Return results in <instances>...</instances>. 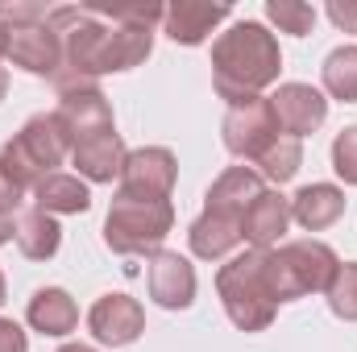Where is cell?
<instances>
[{
  "instance_id": "cell-1",
  "label": "cell",
  "mask_w": 357,
  "mask_h": 352,
  "mask_svg": "<svg viewBox=\"0 0 357 352\" xmlns=\"http://www.w3.org/2000/svg\"><path fill=\"white\" fill-rule=\"evenodd\" d=\"M282 71V54L274 33L258 21H237L229 33L216 38L212 46V75H216V91L229 104H241L250 95L270 88Z\"/></svg>"
},
{
  "instance_id": "cell-2",
  "label": "cell",
  "mask_w": 357,
  "mask_h": 352,
  "mask_svg": "<svg viewBox=\"0 0 357 352\" xmlns=\"http://www.w3.org/2000/svg\"><path fill=\"white\" fill-rule=\"evenodd\" d=\"M262 191L266 186H262V178L254 175V170H245V166L225 170V175L212 182V191H208L204 216L187 232L191 253L204 257V262H216V257L233 253L241 245V220H245V211L254 207V199Z\"/></svg>"
},
{
  "instance_id": "cell-3",
  "label": "cell",
  "mask_w": 357,
  "mask_h": 352,
  "mask_svg": "<svg viewBox=\"0 0 357 352\" xmlns=\"http://www.w3.org/2000/svg\"><path fill=\"white\" fill-rule=\"evenodd\" d=\"M337 253L320 241H291L282 249H262V273L274 303H291L316 290H328L337 278Z\"/></svg>"
},
{
  "instance_id": "cell-4",
  "label": "cell",
  "mask_w": 357,
  "mask_h": 352,
  "mask_svg": "<svg viewBox=\"0 0 357 352\" xmlns=\"http://www.w3.org/2000/svg\"><path fill=\"white\" fill-rule=\"evenodd\" d=\"M71 154V133L67 125L50 112V116H33L0 154V170L13 178L21 191L38 186L46 175H54V166Z\"/></svg>"
},
{
  "instance_id": "cell-5",
  "label": "cell",
  "mask_w": 357,
  "mask_h": 352,
  "mask_svg": "<svg viewBox=\"0 0 357 352\" xmlns=\"http://www.w3.org/2000/svg\"><path fill=\"white\" fill-rule=\"evenodd\" d=\"M175 228V207L171 199H129L116 195L104 220V245L112 253L125 257H142V253H158V245L167 241V232Z\"/></svg>"
},
{
  "instance_id": "cell-6",
  "label": "cell",
  "mask_w": 357,
  "mask_h": 352,
  "mask_svg": "<svg viewBox=\"0 0 357 352\" xmlns=\"http://www.w3.org/2000/svg\"><path fill=\"white\" fill-rule=\"evenodd\" d=\"M216 290H220V303L229 311V319L241 328V332H262L270 328L278 303L266 286V273H262V249L254 253H241L229 265H220L216 273Z\"/></svg>"
},
{
  "instance_id": "cell-7",
  "label": "cell",
  "mask_w": 357,
  "mask_h": 352,
  "mask_svg": "<svg viewBox=\"0 0 357 352\" xmlns=\"http://www.w3.org/2000/svg\"><path fill=\"white\" fill-rule=\"evenodd\" d=\"M278 137L282 133H278V120H274L270 99L250 95L241 104H229V116H225V145H229V154L258 162Z\"/></svg>"
},
{
  "instance_id": "cell-8",
  "label": "cell",
  "mask_w": 357,
  "mask_h": 352,
  "mask_svg": "<svg viewBox=\"0 0 357 352\" xmlns=\"http://www.w3.org/2000/svg\"><path fill=\"white\" fill-rule=\"evenodd\" d=\"M175 154L171 150H133L125 154V166H121V195L129 199H171L175 191Z\"/></svg>"
},
{
  "instance_id": "cell-9",
  "label": "cell",
  "mask_w": 357,
  "mask_h": 352,
  "mask_svg": "<svg viewBox=\"0 0 357 352\" xmlns=\"http://www.w3.org/2000/svg\"><path fill=\"white\" fill-rule=\"evenodd\" d=\"M270 108H274L278 129L287 137H295V141L307 137V133H316L324 125V116H328V99L316 88H307V83H282L270 95Z\"/></svg>"
},
{
  "instance_id": "cell-10",
  "label": "cell",
  "mask_w": 357,
  "mask_h": 352,
  "mask_svg": "<svg viewBox=\"0 0 357 352\" xmlns=\"http://www.w3.org/2000/svg\"><path fill=\"white\" fill-rule=\"evenodd\" d=\"M88 328L100 344L121 349V344H133V340L142 336L146 311H142V303L129 298V294H104V298H96V307L88 311Z\"/></svg>"
},
{
  "instance_id": "cell-11",
  "label": "cell",
  "mask_w": 357,
  "mask_h": 352,
  "mask_svg": "<svg viewBox=\"0 0 357 352\" xmlns=\"http://www.w3.org/2000/svg\"><path fill=\"white\" fill-rule=\"evenodd\" d=\"M4 58H13L21 71L29 75H50L59 79L63 71V42L59 33L42 21V25H25V29H8V50Z\"/></svg>"
},
{
  "instance_id": "cell-12",
  "label": "cell",
  "mask_w": 357,
  "mask_h": 352,
  "mask_svg": "<svg viewBox=\"0 0 357 352\" xmlns=\"http://www.w3.org/2000/svg\"><path fill=\"white\" fill-rule=\"evenodd\" d=\"M67 133H71V145L88 133H100V129H112V108L104 99V91L96 83H75V88L59 91V112H54Z\"/></svg>"
},
{
  "instance_id": "cell-13",
  "label": "cell",
  "mask_w": 357,
  "mask_h": 352,
  "mask_svg": "<svg viewBox=\"0 0 357 352\" xmlns=\"http://www.w3.org/2000/svg\"><path fill=\"white\" fill-rule=\"evenodd\" d=\"M150 298L167 311H183L195 298V269L178 253H154L150 257Z\"/></svg>"
},
{
  "instance_id": "cell-14",
  "label": "cell",
  "mask_w": 357,
  "mask_h": 352,
  "mask_svg": "<svg viewBox=\"0 0 357 352\" xmlns=\"http://www.w3.org/2000/svg\"><path fill=\"white\" fill-rule=\"evenodd\" d=\"M71 162L91 182H112V178L121 175V166H125V145H121L116 129H100V133L79 137L71 145Z\"/></svg>"
},
{
  "instance_id": "cell-15",
  "label": "cell",
  "mask_w": 357,
  "mask_h": 352,
  "mask_svg": "<svg viewBox=\"0 0 357 352\" xmlns=\"http://www.w3.org/2000/svg\"><path fill=\"white\" fill-rule=\"evenodd\" d=\"M287 224H291V199H282L278 191H262L241 220V241H250L254 249H270L278 245Z\"/></svg>"
},
{
  "instance_id": "cell-16",
  "label": "cell",
  "mask_w": 357,
  "mask_h": 352,
  "mask_svg": "<svg viewBox=\"0 0 357 352\" xmlns=\"http://www.w3.org/2000/svg\"><path fill=\"white\" fill-rule=\"evenodd\" d=\"M167 33L183 46H199L220 21H229V4H204V0H175L167 8Z\"/></svg>"
},
{
  "instance_id": "cell-17",
  "label": "cell",
  "mask_w": 357,
  "mask_h": 352,
  "mask_svg": "<svg viewBox=\"0 0 357 352\" xmlns=\"http://www.w3.org/2000/svg\"><path fill=\"white\" fill-rule=\"evenodd\" d=\"M291 216H295L307 232H324V228H333V224L345 216V195H341L337 186H328V182H312V186H303V191L291 199Z\"/></svg>"
},
{
  "instance_id": "cell-18",
  "label": "cell",
  "mask_w": 357,
  "mask_h": 352,
  "mask_svg": "<svg viewBox=\"0 0 357 352\" xmlns=\"http://www.w3.org/2000/svg\"><path fill=\"white\" fill-rule=\"evenodd\" d=\"M29 323L42 332V336H67V332H75V323H79V307L71 303V294L67 290H59V286H42L33 298H29Z\"/></svg>"
},
{
  "instance_id": "cell-19",
  "label": "cell",
  "mask_w": 357,
  "mask_h": 352,
  "mask_svg": "<svg viewBox=\"0 0 357 352\" xmlns=\"http://www.w3.org/2000/svg\"><path fill=\"white\" fill-rule=\"evenodd\" d=\"M13 237H17V249H21L29 262H46V257H54V253H59L63 228L54 224V216H50V211L33 207V211H21V216H17Z\"/></svg>"
},
{
  "instance_id": "cell-20",
  "label": "cell",
  "mask_w": 357,
  "mask_h": 352,
  "mask_svg": "<svg viewBox=\"0 0 357 352\" xmlns=\"http://www.w3.org/2000/svg\"><path fill=\"white\" fill-rule=\"evenodd\" d=\"M33 199L42 211H88L91 195L75 175H46L33 186Z\"/></svg>"
},
{
  "instance_id": "cell-21",
  "label": "cell",
  "mask_w": 357,
  "mask_h": 352,
  "mask_svg": "<svg viewBox=\"0 0 357 352\" xmlns=\"http://www.w3.org/2000/svg\"><path fill=\"white\" fill-rule=\"evenodd\" d=\"M324 88L345 104H357V46H337L324 58Z\"/></svg>"
},
{
  "instance_id": "cell-22",
  "label": "cell",
  "mask_w": 357,
  "mask_h": 352,
  "mask_svg": "<svg viewBox=\"0 0 357 352\" xmlns=\"http://www.w3.org/2000/svg\"><path fill=\"white\" fill-rule=\"evenodd\" d=\"M299 162H303V150H299V141L287 137V133H282L266 154L258 158V166H262V175H266L270 182H287V178H295Z\"/></svg>"
},
{
  "instance_id": "cell-23",
  "label": "cell",
  "mask_w": 357,
  "mask_h": 352,
  "mask_svg": "<svg viewBox=\"0 0 357 352\" xmlns=\"http://www.w3.org/2000/svg\"><path fill=\"white\" fill-rule=\"evenodd\" d=\"M324 294H328V307H333V315H337V319L357 323V262L341 265V269H337V278H333V286H328Z\"/></svg>"
},
{
  "instance_id": "cell-24",
  "label": "cell",
  "mask_w": 357,
  "mask_h": 352,
  "mask_svg": "<svg viewBox=\"0 0 357 352\" xmlns=\"http://www.w3.org/2000/svg\"><path fill=\"white\" fill-rule=\"evenodd\" d=\"M266 17L282 29V33H295V38L312 33V25H316V8H312V4H299V0H270Z\"/></svg>"
},
{
  "instance_id": "cell-25",
  "label": "cell",
  "mask_w": 357,
  "mask_h": 352,
  "mask_svg": "<svg viewBox=\"0 0 357 352\" xmlns=\"http://www.w3.org/2000/svg\"><path fill=\"white\" fill-rule=\"evenodd\" d=\"M333 170L345 178L349 186H357V125L345 129V133L333 141Z\"/></svg>"
},
{
  "instance_id": "cell-26",
  "label": "cell",
  "mask_w": 357,
  "mask_h": 352,
  "mask_svg": "<svg viewBox=\"0 0 357 352\" xmlns=\"http://www.w3.org/2000/svg\"><path fill=\"white\" fill-rule=\"evenodd\" d=\"M21 186L13 182V178L0 170V245L4 241H13V228H17V207H21Z\"/></svg>"
},
{
  "instance_id": "cell-27",
  "label": "cell",
  "mask_w": 357,
  "mask_h": 352,
  "mask_svg": "<svg viewBox=\"0 0 357 352\" xmlns=\"http://www.w3.org/2000/svg\"><path fill=\"white\" fill-rule=\"evenodd\" d=\"M50 13L42 4H29V0H13V4H0V25L8 29H25V25H42Z\"/></svg>"
},
{
  "instance_id": "cell-28",
  "label": "cell",
  "mask_w": 357,
  "mask_h": 352,
  "mask_svg": "<svg viewBox=\"0 0 357 352\" xmlns=\"http://www.w3.org/2000/svg\"><path fill=\"white\" fill-rule=\"evenodd\" d=\"M0 352H29L25 332H21L13 319H0Z\"/></svg>"
},
{
  "instance_id": "cell-29",
  "label": "cell",
  "mask_w": 357,
  "mask_h": 352,
  "mask_svg": "<svg viewBox=\"0 0 357 352\" xmlns=\"http://www.w3.org/2000/svg\"><path fill=\"white\" fill-rule=\"evenodd\" d=\"M328 17H333L345 33H357V4H341V0H333V4H328Z\"/></svg>"
},
{
  "instance_id": "cell-30",
  "label": "cell",
  "mask_w": 357,
  "mask_h": 352,
  "mask_svg": "<svg viewBox=\"0 0 357 352\" xmlns=\"http://www.w3.org/2000/svg\"><path fill=\"white\" fill-rule=\"evenodd\" d=\"M4 50H8V25H0V58H4ZM4 91H8V75L0 67V99H4Z\"/></svg>"
},
{
  "instance_id": "cell-31",
  "label": "cell",
  "mask_w": 357,
  "mask_h": 352,
  "mask_svg": "<svg viewBox=\"0 0 357 352\" xmlns=\"http://www.w3.org/2000/svg\"><path fill=\"white\" fill-rule=\"evenodd\" d=\"M59 352H96V349H88V344H63Z\"/></svg>"
},
{
  "instance_id": "cell-32",
  "label": "cell",
  "mask_w": 357,
  "mask_h": 352,
  "mask_svg": "<svg viewBox=\"0 0 357 352\" xmlns=\"http://www.w3.org/2000/svg\"><path fill=\"white\" fill-rule=\"evenodd\" d=\"M0 303H4V278H0Z\"/></svg>"
}]
</instances>
